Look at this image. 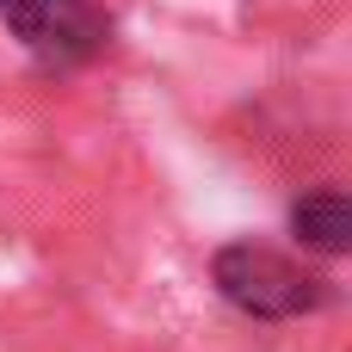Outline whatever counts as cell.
<instances>
[{
  "label": "cell",
  "mask_w": 352,
  "mask_h": 352,
  "mask_svg": "<svg viewBox=\"0 0 352 352\" xmlns=\"http://www.w3.org/2000/svg\"><path fill=\"white\" fill-rule=\"evenodd\" d=\"M210 278L241 316H260V322H297L328 303V285L316 272H303L297 260H285L260 241H229L210 260Z\"/></svg>",
  "instance_id": "1"
},
{
  "label": "cell",
  "mask_w": 352,
  "mask_h": 352,
  "mask_svg": "<svg viewBox=\"0 0 352 352\" xmlns=\"http://www.w3.org/2000/svg\"><path fill=\"white\" fill-rule=\"evenodd\" d=\"M0 19L19 37V50L50 74H68V68L93 62L111 37V25L93 0H0Z\"/></svg>",
  "instance_id": "2"
},
{
  "label": "cell",
  "mask_w": 352,
  "mask_h": 352,
  "mask_svg": "<svg viewBox=\"0 0 352 352\" xmlns=\"http://www.w3.org/2000/svg\"><path fill=\"white\" fill-rule=\"evenodd\" d=\"M291 229H297V241L316 248V254H346L352 248V198L340 186H322V192L297 198Z\"/></svg>",
  "instance_id": "3"
}]
</instances>
